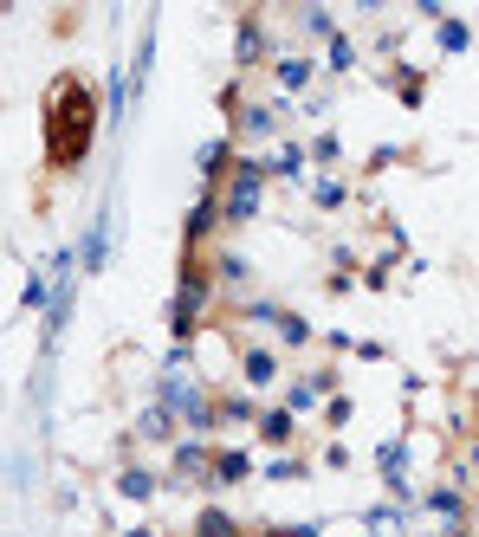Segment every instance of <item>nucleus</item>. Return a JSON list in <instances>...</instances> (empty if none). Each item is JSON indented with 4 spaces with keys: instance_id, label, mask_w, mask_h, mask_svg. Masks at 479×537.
I'll list each match as a JSON object with an SVG mask.
<instances>
[{
    "instance_id": "f257e3e1",
    "label": "nucleus",
    "mask_w": 479,
    "mask_h": 537,
    "mask_svg": "<svg viewBox=\"0 0 479 537\" xmlns=\"http://www.w3.org/2000/svg\"><path fill=\"white\" fill-rule=\"evenodd\" d=\"M85 149H91V98L78 78H59L46 104V156H52V169H78Z\"/></svg>"
}]
</instances>
